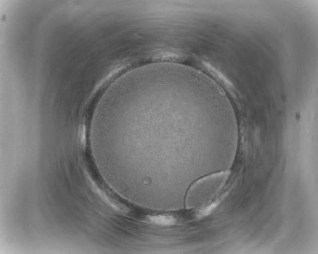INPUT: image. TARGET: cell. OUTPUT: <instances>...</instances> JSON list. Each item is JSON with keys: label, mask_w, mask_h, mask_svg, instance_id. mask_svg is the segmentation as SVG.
<instances>
[{"label": "cell", "mask_w": 318, "mask_h": 254, "mask_svg": "<svg viewBox=\"0 0 318 254\" xmlns=\"http://www.w3.org/2000/svg\"><path fill=\"white\" fill-rule=\"evenodd\" d=\"M229 174V170L220 171L204 175L196 180L188 192L187 206L191 208L200 204L202 206L214 202L211 199L222 188Z\"/></svg>", "instance_id": "obj_1"}, {"label": "cell", "mask_w": 318, "mask_h": 254, "mask_svg": "<svg viewBox=\"0 0 318 254\" xmlns=\"http://www.w3.org/2000/svg\"><path fill=\"white\" fill-rule=\"evenodd\" d=\"M147 220L151 223L160 225H170L176 222L175 217L168 214H156L150 215Z\"/></svg>", "instance_id": "obj_2"}]
</instances>
